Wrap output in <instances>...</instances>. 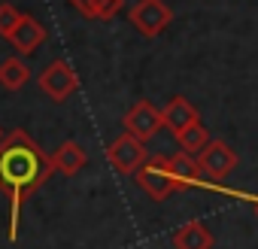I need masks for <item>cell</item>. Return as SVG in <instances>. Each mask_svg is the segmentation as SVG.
Segmentation results:
<instances>
[{
	"mask_svg": "<svg viewBox=\"0 0 258 249\" xmlns=\"http://www.w3.org/2000/svg\"><path fill=\"white\" fill-rule=\"evenodd\" d=\"M52 173H55L52 155H46L25 128H16L13 134L0 140V192L10 201V228H7L10 243L19 240V222H22L25 201L40 185H46Z\"/></svg>",
	"mask_w": 258,
	"mask_h": 249,
	"instance_id": "cell-1",
	"label": "cell"
},
{
	"mask_svg": "<svg viewBox=\"0 0 258 249\" xmlns=\"http://www.w3.org/2000/svg\"><path fill=\"white\" fill-rule=\"evenodd\" d=\"M140 189L152 198V201H167L173 192H179V182L173 176V167H170V158L167 155H149L146 164L134 173Z\"/></svg>",
	"mask_w": 258,
	"mask_h": 249,
	"instance_id": "cell-2",
	"label": "cell"
},
{
	"mask_svg": "<svg viewBox=\"0 0 258 249\" xmlns=\"http://www.w3.org/2000/svg\"><path fill=\"white\" fill-rule=\"evenodd\" d=\"M198 167H201V176H204V189L207 185H222L225 176H231V170L237 167V152L225 140H210V146L198 155Z\"/></svg>",
	"mask_w": 258,
	"mask_h": 249,
	"instance_id": "cell-3",
	"label": "cell"
},
{
	"mask_svg": "<svg viewBox=\"0 0 258 249\" xmlns=\"http://www.w3.org/2000/svg\"><path fill=\"white\" fill-rule=\"evenodd\" d=\"M127 22H131L143 37H158L170 28L173 22V10L164 4V0H137V4L127 10Z\"/></svg>",
	"mask_w": 258,
	"mask_h": 249,
	"instance_id": "cell-4",
	"label": "cell"
},
{
	"mask_svg": "<svg viewBox=\"0 0 258 249\" xmlns=\"http://www.w3.org/2000/svg\"><path fill=\"white\" fill-rule=\"evenodd\" d=\"M106 158H109V164L118 170V173H124V176H134L143 164H146V158H149V152H146V143L140 140V137H134V134H118L109 146H106Z\"/></svg>",
	"mask_w": 258,
	"mask_h": 249,
	"instance_id": "cell-5",
	"label": "cell"
},
{
	"mask_svg": "<svg viewBox=\"0 0 258 249\" xmlns=\"http://www.w3.org/2000/svg\"><path fill=\"white\" fill-rule=\"evenodd\" d=\"M37 85L43 88V94H49L55 103H64L70 94H76L79 88V76L67 61H52L43 67V73L37 76Z\"/></svg>",
	"mask_w": 258,
	"mask_h": 249,
	"instance_id": "cell-6",
	"label": "cell"
},
{
	"mask_svg": "<svg viewBox=\"0 0 258 249\" xmlns=\"http://www.w3.org/2000/svg\"><path fill=\"white\" fill-rule=\"evenodd\" d=\"M121 125H124L127 134H134V137H140V140H152V137L164 128V115H161V109H158L155 103L137 100L131 109L124 112Z\"/></svg>",
	"mask_w": 258,
	"mask_h": 249,
	"instance_id": "cell-7",
	"label": "cell"
},
{
	"mask_svg": "<svg viewBox=\"0 0 258 249\" xmlns=\"http://www.w3.org/2000/svg\"><path fill=\"white\" fill-rule=\"evenodd\" d=\"M46 37H49V31H46L34 16H28V13H25L7 40H10V46H13L19 55H31V52H37V49L46 43Z\"/></svg>",
	"mask_w": 258,
	"mask_h": 249,
	"instance_id": "cell-8",
	"label": "cell"
},
{
	"mask_svg": "<svg viewBox=\"0 0 258 249\" xmlns=\"http://www.w3.org/2000/svg\"><path fill=\"white\" fill-rule=\"evenodd\" d=\"M161 115H164V128H167L173 137H179L182 131H188L191 125H198V121H201V115H198L195 103H191V100H185L182 94L170 97V100H167V106L161 109Z\"/></svg>",
	"mask_w": 258,
	"mask_h": 249,
	"instance_id": "cell-9",
	"label": "cell"
},
{
	"mask_svg": "<svg viewBox=\"0 0 258 249\" xmlns=\"http://www.w3.org/2000/svg\"><path fill=\"white\" fill-rule=\"evenodd\" d=\"M213 246H216L213 231L198 219L173 231V249H213Z\"/></svg>",
	"mask_w": 258,
	"mask_h": 249,
	"instance_id": "cell-10",
	"label": "cell"
},
{
	"mask_svg": "<svg viewBox=\"0 0 258 249\" xmlns=\"http://www.w3.org/2000/svg\"><path fill=\"white\" fill-rule=\"evenodd\" d=\"M52 164H55V170H58L61 176H76V173L88 164V158H85V149H82L76 140H64V143L52 152Z\"/></svg>",
	"mask_w": 258,
	"mask_h": 249,
	"instance_id": "cell-11",
	"label": "cell"
},
{
	"mask_svg": "<svg viewBox=\"0 0 258 249\" xmlns=\"http://www.w3.org/2000/svg\"><path fill=\"white\" fill-rule=\"evenodd\" d=\"M170 167H173V176L179 182V189H204V176H201V167H198V155H188V152H176L170 155Z\"/></svg>",
	"mask_w": 258,
	"mask_h": 249,
	"instance_id": "cell-12",
	"label": "cell"
},
{
	"mask_svg": "<svg viewBox=\"0 0 258 249\" xmlns=\"http://www.w3.org/2000/svg\"><path fill=\"white\" fill-rule=\"evenodd\" d=\"M28 79H31V67L25 64L22 55H10V58L0 61V85H4L7 91H19V88H25Z\"/></svg>",
	"mask_w": 258,
	"mask_h": 249,
	"instance_id": "cell-13",
	"label": "cell"
},
{
	"mask_svg": "<svg viewBox=\"0 0 258 249\" xmlns=\"http://www.w3.org/2000/svg\"><path fill=\"white\" fill-rule=\"evenodd\" d=\"M67 4L82 13L85 19H97V22H109L121 13L124 7V0H67Z\"/></svg>",
	"mask_w": 258,
	"mask_h": 249,
	"instance_id": "cell-14",
	"label": "cell"
},
{
	"mask_svg": "<svg viewBox=\"0 0 258 249\" xmlns=\"http://www.w3.org/2000/svg\"><path fill=\"white\" fill-rule=\"evenodd\" d=\"M176 143H179L182 152H188V155H201V152L210 146V134H207L204 125L198 121V125H191L188 131H182V134L176 137Z\"/></svg>",
	"mask_w": 258,
	"mask_h": 249,
	"instance_id": "cell-15",
	"label": "cell"
},
{
	"mask_svg": "<svg viewBox=\"0 0 258 249\" xmlns=\"http://www.w3.org/2000/svg\"><path fill=\"white\" fill-rule=\"evenodd\" d=\"M22 16H25V13H19L13 4H0V37H10Z\"/></svg>",
	"mask_w": 258,
	"mask_h": 249,
	"instance_id": "cell-16",
	"label": "cell"
},
{
	"mask_svg": "<svg viewBox=\"0 0 258 249\" xmlns=\"http://www.w3.org/2000/svg\"><path fill=\"white\" fill-rule=\"evenodd\" d=\"M210 192H219V195H234V198H243V201H249L255 210H258V195H243V192H234V189H222V185H207Z\"/></svg>",
	"mask_w": 258,
	"mask_h": 249,
	"instance_id": "cell-17",
	"label": "cell"
},
{
	"mask_svg": "<svg viewBox=\"0 0 258 249\" xmlns=\"http://www.w3.org/2000/svg\"><path fill=\"white\" fill-rule=\"evenodd\" d=\"M0 140H4V131H0Z\"/></svg>",
	"mask_w": 258,
	"mask_h": 249,
	"instance_id": "cell-18",
	"label": "cell"
}]
</instances>
